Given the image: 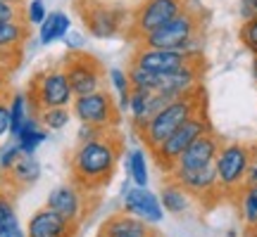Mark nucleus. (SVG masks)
Masks as SVG:
<instances>
[{"label": "nucleus", "instance_id": "12", "mask_svg": "<svg viewBox=\"0 0 257 237\" xmlns=\"http://www.w3.org/2000/svg\"><path fill=\"white\" fill-rule=\"evenodd\" d=\"M202 52H188V50H167V48H136V52L128 60V66H138L153 74L174 72L179 66L193 62Z\"/></svg>", "mask_w": 257, "mask_h": 237}, {"label": "nucleus", "instance_id": "24", "mask_svg": "<svg viewBox=\"0 0 257 237\" xmlns=\"http://www.w3.org/2000/svg\"><path fill=\"white\" fill-rule=\"evenodd\" d=\"M126 174H128V178H131L134 185H138V188H148V182H150L148 159H146V152H143L141 147H134V150L126 154Z\"/></svg>", "mask_w": 257, "mask_h": 237}, {"label": "nucleus", "instance_id": "14", "mask_svg": "<svg viewBox=\"0 0 257 237\" xmlns=\"http://www.w3.org/2000/svg\"><path fill=\"white\" fill-rule=\"evenodd\" d=\"M121 202H124V209L126 214L136 216V218L146 220L148 226H155L162 220L165 209L160 204V197L155 192H150L148 188H138L134 182H124L121 188Z\"/></svg>", "mask_w": 257, "mask_h": 237}, {"label": "nucleus", "instance_id": "27", "mask_svg": "<svg viewBox=\"0 0 257 237\" xmlns=\"http://www.w3.org/2000/svg\"><path fill=\"white\" fill-rule=\"evenodd\" d=\"M107 78H110L112 88H114L117 95H119V110L126 112L128 110V98H131V81H128V74L124 72V69H119V66H114V69H110Z\"/></svg>", "mask_w": 257, "mask_h": 237}, {"label": "nucleus", "instance_id": "38", "mask_svg": "<svg viewBox=\"0 0 257 237\" xmlns=\"http://www.w3.org/2000/svg\"><path fill=\"white\" fill-rule=\"evenodd\" d=\"M10 76L12 74H8V72H0V100H8L10 95Z\"/></svg>", "mask_w": 257, "mask_h": 237}, {"label": "nucleus", "instance_id": "5", "mask_svg": "<svg viewBox=\"0 0 257 237\" xmlns=\"http://www.w3.org/2000/svg\"><path fill=\"white\" fill-rule=\"evenodd\" d=\"M86 31L95 38H114L126 34L131 10L117 0H76Z\"/></svg>", "mask_w": 257, "mask_h": 237}, {"label": "nucleus", "instance_id": "35", "mask_svg": "<svg viewBox=\"0 0 257 237\" xmlns=\"http://www.w3.org/2000/svg\"><path fill=\"white\" fill-rule=\"evenodd\" d=\"M107 128H98V126H88V124H81L79 126V133H76V140L79 142H88L93 138H98L100 133H105Z\"/></svg>", "mask_w": 257, "mask_h": 237}, {"label": "nucleus", "instance_id": "36", "mask_svg": "<svg viewBox=\"0 0 257 237\" xmlns=\"http://www.w3.org/2000/svg\"><path fill=\"white\" fill-rule=\"evenodd\" d=\"M8 100H0V138L5 136V133H10V104H8Z\"/></svg>", "mask_w": 257, "mask_h": 237}, {"label": "nucleus", "instance_id": "43", "mask_svg": "<svg viewBox=\"0 0 257 237\" xmlns=\"http://www.w3.org/2000/svg\"><path fill=\"white\" fill-rule=\"evenodd\" d=\"M255 17H257V2H255Z\"/></svg>", "mask_w": 257, "mask_h": 237}, {"label": "nucleus", "instance_id": "39", "mask_svg": "<svg viewBox=\"0 0 257 237\" xmlns=\"http://www.w3.org/2000/svg\"><path fill=\"white\" fill-rule=\"evenodd\" d=\"M143 237H162V235H160V232H157L155 228H150V230H148V232H146V235H143Z\"/></svg>", "mask_w": 257, "mask_h": 237}, {"label": "nucleus", "instance_id": "19", "mask_svg": "<svg viewBox=\"0 0 257 237\" xmlns=\"http://www.w3.org/2000/svg\"><path fill=\"white\" fill-rule=\"evenodd\" d=\"M15 138H17V145H19V150H22V154L34 156L38 147L48 140V130L41 126V121H38L36 114H29V118L24 121L22 130H19Z\"/></svg>", "mask_w": 257, "mask_h": 237}, {"label": "nucleus", "instance_id": "33", "mask_svg": "<svg viewBox=\"0 0 257 237\" xmlns=\"http://www.w3.org/2000/svg\"><path fill=\"white\" fill-rule=\"evenodd\" d=\"M48 10H46V2L43 0H31L27 8H24V17L31 26H41V22L46 19Z\"/></svg>", "mask_w": 257, "mask_h": 237}, {"label": "nucleus", "instance_id": "31", "mask_svg": "<svg viewBox=\"0 0 257 237\" xmlns=\"http://www.w3.org/2000/svg\"><path fill=\"white\" fill-rule=\"evenodd\" d=\"M238 38L250 52H257V17L243 22V26H240V31H238Z\"/></svg>", "mask_w": 257, "mask_h": 237}, {"label": "nucleus", "instance_id": "18", "mask_svg": "<svg viewBox=\"0 0 257 237\" xmlns=\"http://www.w3.org/2000/svg\"><path fill=\"white\" fill-rule=\"evenodd\" d=\"M191 194L179 185L176 180L172 178H167V182L162 185V190H160V204H162V209L167 214H172V216H181L186 211L191 209Z\"/></svg>", "mask_w": 257, "mask_h": 237}, {"label": "nucleus", "instance_id": "6", "mask_svg": "<svg viewBox=\"0 0 257 237\" xmlns=\"http://www.w3.org/2000/svg\"><path fill=\"white\" fill-rule=\"evenodd\" d=\"M62 69L67 74V81L72 88L74 98L79 95H88L107 86V72L105 64L93 55V52H83V50H69L62 57Z\"/></svg>", "mask_w": 257, "mask_h": 237}, {"label": "nucleus", "instance_id": "28", "mask_svg": "<svg viewBox=\"0 0 257 237\" xmlns=\"http://www.w3.org/2000/svg\"><path fill=\"white\" fill-rule=\"evenodd\" d=\"M153 90L146 88H131V98H128V112H131V121L134 128H138L146 121V107H148V98Z\"/></svg>", "mask_w": 257, "mask_h": 237}, {"label": "nucleus", "instance_id": "42", "mask_svg": "<svg viewBox=\"0 0 257 237\" xmlns=\"http://www.w3.org/2000/svg\"><path fill=\"white\" fill-rule=\"evenodd\" d=\"M255 78H257V60H255Z\"/></svg>", "mask_w": 257, "mask_h": 237}, {"label": "nucleus", "instance_id": "11", "mask_svg": "<svg viewBox=\"0 0 257 237\" xmlns=\"http://www.w3.org/2000/svg\"><path fill=\"white\" fill-rule=\"evenodd\" d=\"M91 200H98V194H91V192L81 190L79 185L69 182V185H57L55 190H50L46 206L57 211L67 220H74L81 226V220L91 214V206H88Z\"/></svg>", "mask_w": 257, "mask_h": 237}, {"label": "nucleus", "instance_id": "20", "mask_svg": "<svg viewBox=\"0 0 257 237\" xmlns=\"http://www.w3.org/2000/svg\"><path fill=\"white\" fill-rule=\"evenodd\" d=\"M0 237H27L15 209V197L8 190H0Z\"/></svg>", "mask_w": 257, "mask_h": 237}, {"label": "nucleus", "instance_id": "8", "mask_svg": "<svg viewBox=\"0 0 257 237\" xmlns=\"http://www.w3.org/2000/svg\"><path fill=\"white\" fill-rule=\"evenodd\" d=\"M193 5V0H141L136 8L131 10V19H128L126 36L131 40H141V38L167 24L169 19L181 14L184 10Z\"/></svg>", "mask_w": 257, "mask_h": 237}, {"label": "nucleus", "instance_id": "16", "mask_svg": "<svg viewBox=\"0 0 257 237\" xmlns=\"http://www.w3.org/2000/svg\"><path fill=\"white\" fill-rule=\"evenodd\" d=\"M221 150V138L214 133V130H205L200 136L193 140L191 145L184 150V154L179 156L174 168H198V166H205V164H212L217 154ZM172 168V171H174Z\"/></svg>", "mask_w": 257, "mask_h": 237}, {"label": "nucleus", "instance_id": "13", "mask_svg": "<svg viewBox=\"0 0 257 237\" xmlns=\"http://www.w3.org/2000/svg\"><path fill=\"white\" fill-rule=\"evenodd\" d=\"M167 178L176 180L191 197H195L200 202H207L210 197H221L214 162L198 166V168H174L172 174H167Z\"/></svg>", "mask_w": 257, "mask_h": 237}, {"label": "nucleus", "instance_id": "3", "mask_svg": "<svg viewBox=\"0 0 257 237\" xmlns=\"http://www.w3.org/2000/svg\"><path fill=\"white\" fill-rule=\"evenodd\" d=\"M207 14L200 8L184 10L181 14L169 19L160 28L150 31L138 40L141 48H167V50H188V52H200L198 46L202 40V28H205Z\"/></svg>", "mask_w": 257, "mask_h": 237}, {"label": "nucleus", "instance_id": "4", "mask_svg": "<svg viewBox=\"0 0 257 237\" xmlns=\"http://www.w3.org/2000/svg\"><path fill=\"white\" fill-rule=\"evenodd\" d=\"M24 95L29 100L31 114H38V112L50 110V107H69L74 100V92L69 88L62 64H55V66H48V69H41L34 74L29 78Z\"/></svg>", "mask_w": 257, "mask_h": 237}, {"label": "nucleus", "instance_id": "30", "mask_svg": "<svg viewBox=\"0 0 257 237\" xmlns=\"http://www.w3.org/2000/svg\"><path fill=\"white\" fill-rule=\"evenodd\" d=\"M22 64V48H0V72L15 74Z\"/></svg>", "mask_w": 257, "mask_h": 237}, {"label": "nucleus", "instance_id": "21", "mask_svg": "<svg viewBox=\"0 0 257 237\" xmlns=\"http://www.w3.org/2000/svg\"><path fill=\"white\" fill-rule=\"evenodd\" d=\"M69 28H72L69 14H64L60 10L57 12H48L46 19L38 26V40H41V46H50L55 40H62L69 34Z\"/></svg>", "mask_w": 257, "mask_h": 237}, {"label": "nucleus", "instance_id": "22", "mask_svg": "<svg viewBox=\"0 0 257 237\" xmlns=\"http://www.w3.org/2000/svg\"><path fill=\"white\" fill-rule=\"evenodd\" d=\"M5 176H8V180L12 182V185H17V188H31V185H36V182L41 180V164L36 162V156L22 154L19 162L12 166Z\"/></svg>", "mask_w": 257, "mask_h": 237}, {"label": "nucleus", "instance_id": "2", "mask_svg": "<svg viewBox=\"0 0 257 237\" xmlns=\"http://www.w3.org/2000/svg\"><path fill=\"white\" fill-rule=\"evenodd\" d=\"M200 110H205V88L198 86V88L184 92L181 98L172 100L165 110H160L153 118H148L143 126L136 128V133H138V138H141V142L148 147V152H153V150H155L157 145H162L181 124H186L188 118L195 116Z\"/></svg>", "mask_w": 257, "mask_h": 237}, {"label": "nucleus", "instance_id": "34", "mask_svg": "<svg viewBox=\"0 0 257 237\" xmlns=\"http://www.w3.org/2000/svg\"><path fill=\"white\" fill-rule=\"evenodd\" d=\"M17 19H27L24 17V5H12V2H3L0 0V24L17 22Z\"/></svg>", "mask_w": 257, "mask_h": 237}, {"label": "nucleus", "instance_id": "1", "mask_svg": "<svg viewBox=\"0 0 257 237\" xmlns=\"http://www.w3.org/2000/svg\"><path fill=\"white\" fill-rule=\"evenodd\" d=\"M121 154H124V138L117 128H107L105 133L88 142H79L69 156L72 182L91 194H98L112 180Z\"/></svg>", "mask_w": 257, "mask_h": 237}, {"label": "nucleus", "instance_id": "9", "mask_svg": "<svg viewBox=\"0 0 257 237\" xmlns=\"http://www.w3.org/2000/svg\"><path fill=\"white\" fill-rule=\"evenodd\" d=\"M210 118H207V112L200 110L195 116H191L186 124H181V126L176 128L172 136L167 138L162 145H157L153 152H150V156H153V162L157 164V168L162 171V174H172V168L176 166V162H179V156L184 154V150L188 145H191L195 138L200 136V133H205V130H210Z\"/></svg>", "mask_w": 257, "mask_h": 237}, {"label": "nucleus", "instance_id": "32", "mask_svg": "<svg viewBox=\"0 0 257 237\" xmlns=\"http://www.w3.org/2000/svg\"><path fill=\"white\" fill-rule=\"evenodd\" d=\"M19 156H22V150H19L17 142L5 145L3 150H0V171H3V174H8L10 168L19 162Z\"/></svg>", "mask_w": 257, "mask_h": 237}, {"label": "nucleus", "instance_id": "37", "mask_svg": "<svg viewBox=\"0 0 257 237\" xmlns=\"http://www.w3.org/2000/svg\"><path fill=\"white\" fill-rule=\"evenodd\" d=\"M62 40L67 43V48H69V50H81V48H83V36H81V34H76V31H72V28H69V34H67Z\"/></svg>", "mask_w": 257, "mask_h": 237}, {"label": "nucleus", "instance_id": "29", "mask_svg": "<svg viewBox=\"0 0 257 237\" xmlns=\"http://www.w3.org/2000/svg\"><path fill=\"white\" fill-rule=\"evenodd\" d=\"M238 197H240V214H243L245 223L250 228H257V188L245 185Z\"/></svg>", "mask_w": 257, "mask_h": 237}, {"label": "nucleus", "instance_id": "26", "mask_svg": "<svg viewBox=\"0 0 257 237\" xmlns=\"http://www.w3.org/2000/svg\"><path fill=\"white\" fill-rule=\"evenodd\" d=\"M41 126L48 128V130H62L69 118H72V110L69 107H50V110H43L36 114Z\"/></svg>", "mask_w": 257, "mask_h": 237}, {"label": "nucleus", "instance_id": "40", "mask_svg": "<svg viewBox=\"0 0 257 237\" xmlns=\"http://www.w3.org/2000/svg\"><path fill=\"white\" fill-rule=\"evenodd\" d=\"M250 164H255V166H257V145L252 147V162H250Z\"/></svg>", "mask_w": 257, "mask_h": 237}, {"label": "nucleus", "instance_id": "41", "mask_svg": "<svg viewBox=\"0 0 257 237\" xmlns=\"http://www.w3.org/2000/svg\"><path fill=\"white\" fill-rule=\"evenodd\" d=\"M3 2H12V5H24V0H3Z\"/></svg>", "mask_w": 257, "mask_h": 237}, {"label": "nucleus", "instance_id": "23", "mask_svg": "<svg viewBox=\"0 0 257 237\" xmlns=\"http://www.w3.org/2000/svg\"><path fill=\"white\" fill-rule=\"evenodd\" d=\"M29 38H31V24L27 19L0 24V48H22L24 50Z\"/></svg>", "mask_w": 257, "mask_h": 237}, {"label": "nucleus", "instance_id": "44", "mask_svg": "<svg viewBox=\"0 0 257 237\" xmlns=\"http://www.w3.org/2000/svg\"><path fill=\"white\" fill-rule=\"evenodd\" d=\"M255 60H257V52H255Z\"/></svg>", "mask_w": 257, "mask_h": 237}, {"label": "nucleus", "instance_id": "17", "mask_svg": "<svg viewBox=\"0 0 257 237\" xmlns=\"http://www.w3.org/2000/svg\"><path fill=\"white\" fill-rule=\"evenodd\" d=\"M153 226H148L146 220L131 216L126 211L112 214L98 230V237H143Z\"/></svg>", "mask_w": 257, "mask_h": 237}, {"label": "nucleus", "instance_id": "25", "mask_svg": "<svg viewBox=\"0 0 257 237\" xmlns=\"http://www.w3.org/2000/svg\"><path fill=\"white\" fill-rule=\"evenodd\" d=\"M8 104H10V133L17 136L19 130H22V126H24V121L29 118V114H31L29 100L24 92H12Z\"/></svg>", "mask_w": 257, "mask_h": 237}, {"label": "nucleus", "instance_id": "15", "mask_svg": "<svg viewBox=\"0 0 257 237\" xmlns=\"http://www.w3.org/2000/svg\"><path fill=\"white\" fill-rule=\"evenodd\" d=\"M76 232L79 223L67 220L48 206L38 209L27 223V237H76Z\"/></svg>", "mask_w": 257, "mask_h": 237}, {"label": "nucleus", "instance_id": "10", "mask_svg": "<svg viewBox=\"0 0 257 237\" xmlns=\"http://www.w3.org/2000/svg\"><path fill=\"white\" fill-rule=\"evenodd\" d=\"M69 110H72V116H76L81 124H88V126L119 128L121 124L119 102L114 100V95L107 88L74 98Z\"/></svg>", "mask_w": 257, "mask_h": 237}, {"label": "nucleus", "instance_id": "7", "mask_svg": "<svg viewBox=\"0 0 257 237\" xmlns=\"http://www.w3.org/2000/svg\"><path fill=\"white\" fill-rule=\"evenodd\" d=\"M252 162V147L240 145V142H229L221 145L219 154L214 159L217 168V182H219L221 197H236L245 188V174Z\"/></svg>", "mask_w": 257, "mask_h": 237}]
</instances>
